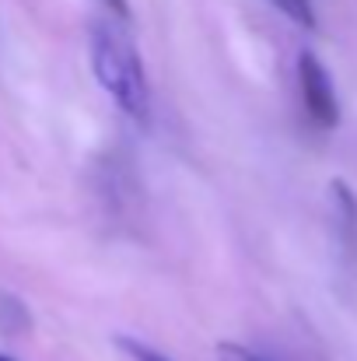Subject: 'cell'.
Instances as JSON below:
<instances>
[{
    "label": "cell",
    "mask_w": 357,
    "mask_h": 361,
    "mask_svg": "<svg viewBox=\"0 0 357 361\" xmlns=\"http://www.w3.org/2000/svg\"><path fill=\"white\" fill-rule=\"evenodd\" d=\"M88 56H92L95 81L102 85V92L133 123L151 120V85H147L144 63H140L137 49L130 46V39L109 25H99L92 32Z\"/></svg>",
    "instance_id": "cell-1"
},
{
    "label": "cell",
    "mask_w": 357,
    "mask_h": 361,
    "mask_svg": "<svg viewBox=\"0 0 357 361\" xmlns=\"http://www.w3.org/2000/svg\"><path fill=\"white\" fill-rule=\"evenodd\" d=\"M298 81H301L305 113L312 116V123L315 126H337V120H340L337 92H333V81H330V74H326V67L319 63L315 53H301V60H298Z\"/></svg>",
    "instance_id": "cell-2"
},
{
    "label": "cell",
    "mask_w": 357,
    "mask_h": 361,
    "mask_svg": "<svg viewBox=\"0 0 357 361\" xmlns=\"http://www.w3.org/2000/svg\"><path fill=\"white\" fill-rule=\"evenodd\" d=\"M280 14H287L294 25H305L312 28L315 25V11H312V0H270Z\"/></svg>",
    "instance_id": "cell-3"
},
{
    "label": "cell",
    "mask_w": 357,
    "mask_h": 361,
    "mask_svg": "<svg viewBox=\"0 0 357 361\" xmlns=\"http://www.w3.org/2000/svg\"><path fill=\"white\" fill-rule=\"evenodd\" d=\"M119 348L133 361H172V358H165V355H158V351H151V348H144V344H137V341H119Z\"/></svg>",
    "instance_id": "cell-4"
},
{
    "label": "cell",
    "mask_w": 357,
    "mask_h": 361,
    "mask_svg": "<svg viewBox=\"0 0 357 361\" xmlns=\"http://www.w3.org/2000/svg\"><path fill=\"white\" fill-rule=\"evenodd\" d=\"M218 358L221 361H263L259 355H252L249 348H238V344H221L218 348Z\"/></svg>",
    "instance_id": "cell-5"
},
{
    "label": "cell",
    "mask_w": 357,
    "mask_h": 361,
    "mask_svg": "<svg viewBox=\"0 0 357 361\" xmlns=\"http://www.w3.org/2000/svg\"><path fill=\"white\" fill-rule=\"evenodd\" d=\"M113 4H116V7H119V11H123V0H113Z\"/></svg>",
    "instance_id": "cell-6"
},
{
    "label": "cell",
    "mask_w": 357,
    "mask_h": 361,
    "mask_svg": "<svg viewBox=\"0 0 357 361\" xmlns=\"http://www.w3.org/2000/svg\"><path fill=\"white\" fill-rule=\"evenodd\" d=\"M0 361H11V358H4V355H0Z\"/></svg>",
    "instance_id": "cell-7"
}]
</instances>
